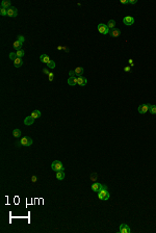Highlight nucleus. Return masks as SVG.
Wrapping results in <instances>:
<instances>
[{"label": "nucleus", "mask_w": 156, "mask_h": 233, "mask_svg": "<svg viewBox=\"0 0 156 233\" xmlns=\"http://www.w3.org/2000/svg\"><path fill=\"white\" fill-rule=\"evenodd\" d=\"M129 64L131 65V67H132V66H133V60H132V59H129Z\"/></svg>", "instance_id": "nucleus-36"}, {"label": "nucleus", "mask_w": 156, "mask_h": 233, "mask_svg": "<svg viewBox=\"0 0 156 233\" xmlns=\"http://www.w3.org/2000/svg\"><path fill=\"white\" fill-rule=\"evenodd\" d=\"M123 22H124L125 25L131 26V25H133L134 19H133V17H131V16H126V17L124 18V20H123Z\"/></svg>", "instance_id": "nucleus-8"}, {"label": "nucleus", "mask_w": 156, "mask_h": 233, "mask_svg": "<svg viewBox=\"0 0 156 233\" xmlns=\"http://www.w3.org/2000/svg\"><path fill=\"white\" fill-rule=\"evenodd\" d=\"M69 74H70L71 76H76V77L82 76V74H83V68H81V67H77L76 69L74 70V71H70Z\"/></svg>", "instance_id": "nucleus-4"}, {"label": "nucleus", "mask_w": 156, "mask_h": 233, "mask_svg": "<svg viewBox=\"0 0 156 233\" xmlns=\"http://www.w3.org/2000/svg\"><path fill=\"white\" fill-rule=\"evenodd\" d=\"M107 26H108V28L109 29H113V28H116V21L115 20H109L107 23Z\"/></svg>", "instance_id": "nucleus-20"}, {"label": "nucleus", "mask_w": 156, "mask_h": 233, "mask_svg": "<svg viewBox=\"0 0 156 233\" xmlns=\"http://www.w3.org/2000/svg\"><path fill=\"white\" fill-rule=\"evenodd\" d=\"M121 3L122 4H127V3H129V1H127V0H121Z\"/></svg>", "instance_id": "nucleus-33"}, {"label": "nucleus", "mask_w": 156, "mask_h": 233, "mask_svg": "<svg viewBox=\"0 0 156 233\" xmlns=\"http://www.w3.org/2000/svg\"><path fill=\"white\" fill-rule=\"evenodd\" d=\"M56 179H57V180H63V179H65V171H58V172H56Z\"/></svg>", "instance_id": "nucleus-17"}, {"label": "nucleus", "mask_w": 156, "mask_h": 233, "mask_svg": "<svg viewBox=\"0 0 156 233\" xmlns=\"http://www.w3.org/2000/svg\"><path fill=\"white\" fill-rule=\"evenodd\" d=\"M136 2H138L136 0H129V4H135Z\"/></svg>", "instance_id": "nucleus-32"}, {"label": "nucleus", "mask_w": 156, "mask_h": 233, "mask_svg": "<svg viewBox=\"0 0 156 233\" xmlns=\"http://www.w3.org/2000/svg\"><path fill=\"white\" fill-rule=\"evenodd\" d=\"M96 177H97V174H95V173H94V174H93V176L91 177V179H92L93 181H95V180H96Z\"/></svg>", "instance_id": "nucleus-31"}, {"label": "nucleus", "mask_w": 156, "mask_h": 233, "mask_svg": "<svg viewBox=\"0 0 156 233\" xmlns=\"http://www.w3.org/2000/svg\"><path fill=\"white\" fill-rule=\"evenodd\" d=\"M13 135L15 136V137H19V136L21 135V130H20V129H14Z\"/></svg>", "instance_id": "nucleus-22"}, {"label": "nucleus", "mask_w": 156, "mask_h": 233, "mask_svg": "<svg viewBox=\"0 0 156 233\" xmlns=\"http://www.w3.org/2000/svg\"><path fill=\"white\" fill-rule=\"evenodd\" d=\"M18 41L19 42H20V43H24V42H25V38H24V36H23V35H19L18 36Z\"/></svg>", "instance_id": "nucleus-29"}, {"label": "nucleus", "mask_w": 156, "mask_h": 233, "mask_svg": "<svg viewBox=\"0 0 156 233\" xmlns=\"http://www.w3.org/2000/svg\"><path fill=\"white\" fill-rule=\"evenodd\" d=\"M31 180L35 182V181H36V177H35V176H32V177H31Z\"/></svg>", "instance_id": "nucleus-35"}, {"label": "nucleus", "mask_w": 156, "mask_h": 233, "mask_svg": "<svg viewBox=\"0 0 156 233\" xmlns=\"http://www.w3.org/2000/svg\"><path fill=\"white\" fill-rule=\"evenodd\" d=\"M149 110H150V113H151V114L155 115V114H156V105H150Z\"/></svg>", "instance_id": "nucleus-24"}, {"label": "nucleus", "mask_w": 156, "mask_h": 233, "mask_svg": "<svg viewBox=\"0 0 156 233\" xmlns=\"http://www.w3.org/2000/svg\"><path fill=\"white\" fill-rule=\"evenodd\" d=\"M23 65V60H22V58H20V57H18V58H16L15 60H14V66H15V68H20L21 66Z\"/></svg>", "instance_id": "nucleus-16"}, {"label": "nucleus", "mask_w": 156, "mask_h": 233, "mask_svg": "<svg viewBox=\"0 0 156 233\" xmlns=\"http://www.w3.org/2000/svg\"><path fill=\"white\" fill-rule=\"evenodd\" d=\"M102 187H103V185L101 183H99L98 181H95V183L92 184V190L95 193H99L102 189Z\"/></svg>", "instance_id": "nucleus-7"}, {"label": "nucleus", "mask_w": 156, "mask_h": 233, "mask_svg": "<svg viewBox=\"0 0 156 233\" xmlns=\"http://www.w3.org/2000/svg\"><path fill=\"white\" fill-rule=\"evenodd\" d=\"M51 169L54 172H58V171H64V165L63 162L59 160H54L51 165Z\"/></svg>", "instance_id": "nucleus-2"}, {"label": "nucleus", "mask_w": 156, "mask_h": 233, "mask_svg": "<svg viewBox=\"0 0 156 233\" xmlns=\"http://www.w3.org/2000/svg\"><path fill=\"white\" fill-rule=\"evenodd\" d=\"M98 31L102 34H107V33H109V28H108V26L106 24L100 23V24L98 25Z\"/></svg>", "instance_id": "nucleus-3"}, {"label": "nucleus", "mask_w": 156, "mask_h": 233, "mask_svg": "<svg viewBox=\"0 0 156 233\" xmlns=\"http://www.w3.org/2000/svg\"><path fill=\"white\" fill-rule=\"evenodd\" d=\"M1 7L3 8H9L11 7V1L9 0H3L1 2Z\"/></svg>", "instance_id": "nucleus-19"}, {"label": "nucleus", "mask_w": 156, "mask_h": 233, "mask_svg": "<svg viewBox=\"0 0 156 233\" xmlns=\"http://www.w3.org/2000/svg\"><path fill=\"white\" fill-rule=\"evenodd\" d=\"M47 66H48L49 69H54V68L56 67V64H55L54 60H51V62H50L48 65H47Z\"/></svg>", "instance_id": "nucleus-25"}, {"label": "nucleus", "mask_w": 156, "mask_h": 233, "mask_svg": "<svg viewBox=\"0 0 156 233\" xmlns=\"http://www.w3.org/2000/svg\"><path fill=\"white\" fill-rule=\"evenodd\" d=\"M14 48H15V49H17V50H20V49H22V43H20V42H19L18 40L15 42V43H14Z\"/></svg>", "instance_id": "nucleus-21"}, {"label": "nucleus", "mask_w": 156, "mask_h": 233, "mask_svg": "<svg viewBox=\"0 0 156 233\" xmlns=\"http://www.w3.org/2000/svg\"><path fill=\"white\" fill-rule=\"evenodd\" d=\"M20 143H21L22 146L28 147V146H31V145H32V139H31L30 137H28V136H23V137L21 138Z\"/></svg>", "instance_id": "nucleus-5"}, {"label": "nucleus", "mask_w": 156, "mask_h": 233, "mask_svg": "<svg viewBox=\"0 0 156 233\" xmlns=\"http://www.w3.org/2000/svg\"><path fill=\"white\" fill-rule=\"evenodd\" d=\"M0 15H1V16H6L7 15V10H6V8H3V7L0 8Z\"/></svg>", "instance_id": "nucleus-26"}, {"label": "nucleus", "mask_w": 156, "mask_h": 233, "mask_svg": "<svg viewBox=\"0 0 156 233\" xmlns=\"http://www.w3.org/2000/svg\"><path fill=\"white\" fill-rule=\"evenodd\" d=\"M30 116H31L32 118H34V119L35 120V119H39L40 116H42V114H41V111H40V110H36V109H35V110H34V111H32Z\"/></svg>", "instance_id": "nucleus-18"}, {"label": "nucleus", "mask_w": 156, "mask_h": 233, "mask_svg": "<svg viewBox=\"0 0 156 233\" xmlns=\"http://www.w3.org/2000/svg\"><path fill=\"white\" fill-rule=\"evenodd\" d=\"M87 78L86 77H83V76H79V77H77V84L78 85H80V86H84L87 84Z\"/></svg>", "instance_id": "nucleus-11"}, {"label": "nucleus", "mask_w": 156, "mask_h": 233, "mask_svg": "<svg viewBox=\"0 0 156 233\" xmlns=\"http://www.w3.org/2000/svg\"><path fill=\"white\" fill-rule=\"evenodd\" d=\"M40 60H41L42 63H45V64H47V65H48V64L51 62V59L49 58V56H48L47 54H42L41 56H40Z\"/></svg>", "instance_id": "nucleus-15"}, {"label": "nucleus", "mask_w": 156, "mask_h": 233, "mask_svg": "<svg viewBox=\"0 0 156 233\" xmlns=\"http://www.w3.org/2000/svg\"><path fill=\"white\" fill-rule=\"evenodd\" d=\"M43 72H44L45 74H47V75H48V74L50 73V72H49V71H48V70H47V69H43Z\"/></svg>", "instance_id": "nucleus-34"}, {"label": "nucleus", "mask_w": 156, "mask_h": 233, "mask_svg": "<svg viewBox=\"0 0 156 233\" xmlns=\"http://www.w3.org/2000/svg\"><path fill=\"white\" fill-rule=\"evenodd\" d=\"M109 34H110V36H112V38H118V36L121 34V30L119 28H113L109 31Z\"/></svg>", "instance_id": "nucleus-13"}, {"label": "nucleus", "mask_w": 156, "mask_h": 233, "mask_svg": "<svg viewBox=\"0 0 156 233\" xmlns=\"http://www.w3.org/2000/svg\"><path fill=\"white\" fill-rule=\"evenodd\" d=\"M48 79H49V81H53V79H54V74L52 73V72H50V73L48 74Z\"/></svg>", "instance_id": "nucleus-28"}, {"label": "nucleus", "mask_w": 156, "mask_h": 233, "mask_svg": "<svg viewBox=\"0 0 156 233\" xmlns=\"http://www.w3.org/2000/svg\"><path fill=\"white\" fill-rule=\"evenodd\" d=\"M18 15V11L15 6H11L9 8H7V16L11 18H15Z\"/></svg>", "instance_id": "nucleus-6"}, {"label": "nucleus", "mask_w": 156, "mask_h": 233, "mask_svg": "<svg viewBox=\"0 0 156 233\" xmlns=\"http://www.w3.org/2000/svg\"><path fill=\"white\" fill-rule=\"evenodd\" d=\"M9 58H11L13 62H14V60H15L16 58H18V55H17L15 52H12V53H9Z\"/></svg>", "instance_id": "nucleus-27"}, {"label": "nucleus", "mask_w": 156, "mask_h": 233, "mask_svg": "<svg viewBox=\"0 0 156 233\" xmlns=\"http://www.w3.org/2000/svg\"><path fill=\"white\" fill-rule=\"evenodd\" d=\"M98 197H99V199H100V200H102V201H107V200L109 199L110 195H109V193L107 192V187H106V186L103 185L102 189L98 193Z\"/></svg>", "instance_id": "nucleus-1"}, {"label": "nucleus", "mask_w": 156, "mask_h": 233, "mask_svg": "<svg viewBox=\"0 0 156 233\" xmlns=\"http://www.w3.org/2000/svg\"><path fill=\"white\" fill-rule=\"evenodd\" d=\"M68 84L71 86H74L77 84V77L76 76H70L68 79Z\"/></svg>", "instance_id": "nucleus-12"}, {"label": "nucleus", "mask_w": 156, "mask_h": 233, "mask_svg": "<svg viewBox=\"0 0 156 233\" xmlns=\"http://www.w3.org/2000/svg\"><path fill=\"white\" fill-rule=\"evenodd\" d=\"M16 54L18 55V57H20V58H22L23 56H24V54H25V52H24V50H22V49H20V50H17V51H16Z\"/></svg>", "instance_id": "nucleus-23"}, {"label": "nucleus", "mask_w": 156, "mask_h": 233, "mask_svg": "<svg viewBox=\"0 0 156 233\" xmlns=\"http://www.w3.org/2000/svg\"><path fill=\"white\" fill-rule=\"evenodd\" d=\"M120 233H130L131 232V229L128 225H126V224H122L120 225V229H119Z\"/></svg>", "instance_id": "nucleus-10"}, {"label": "nucleus", "mask_w": 156, "mask_h": 233, "mask_svg": "<svg viewBox=\"0 0 156 233\" xmlns=\"http://www.w3.org/2000/svg\"><path fill=\"white\" fill-rule=\"evenodd\" d=\"M149 107H150V104H140L139 106L138 110L139 114H146L149 110Z\"/></svg>", "instance_id": "nucleus-9"}, {"label": "nucleus", "mask_w": 156, "mask_h": 233, "mask_svg": "<svg viewBox=\"0 0 156 233\" xmlns=\"http://www.w3.org/2000/svg\"><path fill=\"white\" fill-rule=\"evenodd\" d=\"M34 122H35V119L32 118L31 116H26V118L24 119V124L26 125V126H30V125L34 124Z\"/></svg>", "instance_id": "nucleus-14"}, {"label": "nucleus", "mask_w": 156, "mask_h": 233, "mask_svg": "<svg viewBox=\"0 0 156 233\" xmlns=\"http://www.w3.org/2000/svg\"><path fill=\"white\" fill-rule=\"evenodd\" d=\"M124 71H126V72H130V71H131V67H129V66L125 67V68H124Z\"/></svg>", "instance_id": "nucleus-30"}]
</instances>
